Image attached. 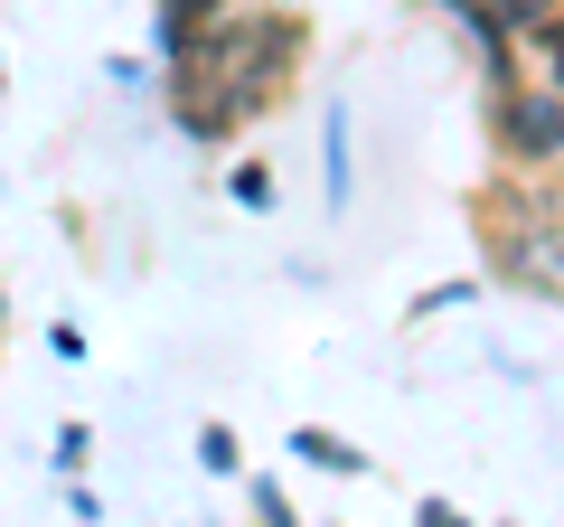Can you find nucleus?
<instances>
[{"instance_id": "nucleus-1", "label": "nucleus", "mask_w": 564, "mask_h": 527, "mask_svg": "<svg viewBox=\"0 0 564 527\" xmlns=\"http://www.w3.org/2000/svg\"><path fill=\"white\" fill-rule=\"evenodd\" d=\"M302 57H311V20L292 0H236L226 20H207L161 76V104L180 122V142L188 151L236 142L245 122H263L302 85Z\"/></svg>"}, {"instance_id": "nucleus-2", "label": "nucleus", "mask_w": 564, "mask_h": 527, "mask_svg": "<svg viewBox=\"0 0 564 527\" xmlns=\"http://www.w3.org/2000/svg\"><path fill=\"white\" fill-rule=\"evenodd\" d=\"M470 226H480L489 273H499L508 292H527V302H555V311H564V198L536 180V170L489 180L480 207H470Z\"/></svg>"}, {"instance_id": "nucleus-3", "label": "nucleus", "mask_w": 564, "mask_h": 527, "mask_svg": "<svg viewBox=\"0 0 564 527\" xmlns=\"http://www.w3.org/2000/svg\"><path fill=\"white\" fill-rule=\"evenodd\" d=\"M489 142H499L508 170L555 180V170H564V95H555V85H536V76L499 85V95H489Z\"/></svg>"}, {"instance_id": "nucleus-4", "label": "nucleus", "mask_w": 564, "mask_h": 527, "mask_svg": "<svg viewBox=\"0 0 564 527\" xmlns=\"http://www.w3.org/2000/svg\"><path fill=\"white\" fill-rule=\"evenodd\" d=\"M358 122H348V95L321 114V198H329V217H348L358 207V142H348Z\"/></svg>"}, {"instance_id": "nucleus-5", "label": "nucleus", "mask_w": 564, "mask_h": 527, "mask_svg": "<svg viewBox=\"0 0 564 527\" xmlns=\"http://www.w3.org/2000/svg\"><path fill=\"white\" fill-rule=\"evenodd\" d=\"M292 462L329 471V481H367V471H377L358 443H348V433H329V424H302V433H292Z\"/></svg>"}, {"instance_id": "nucleus-6", "label": "nucleus", "mask_w": 564, "mask_h": 527, "mask_svg": "<svg viewBox=\"0 0 564 527\" xmlns=\"http://www.w3.org/2000/svg\"><path fill=\"white\" fill-rule=\"evenodd\" d=\"M226 10H236V0H161V10H151V39H161V66L180 57V47L198 39L207 20H226Z\"/></svg>"}, {"instance_id": "nucleus-7", "label": "nucleus", "mask_w": 564, "mask_h": 527, "mask_svg": "<svg viewBox=\"0 0 564 527\" xmlns=\"http://www.w3.org/2000/svg\"><path fill=\"white\" fill-rule=\"evenodd\" d=\"M518 76H536V85H555V95H564V20L518 29Z\"/></svg>"}, {"instance_id": "nucleus-8", "label": "nucleus", "mask_w": 564, "mask_h": 527, "mask_svg": "<svg viewBox=\"0 0 564 527\" xmlns=\"http://www.w3.org/2000/svg\"><path fill=\"white\" fill-rule=\"evenodd\" d=\"M226 198H236V207H254V217H273V207H282L273 161H236V170H226Z\"/></svg>"}, {"instance_id": "nucleus-9", "label": "nucleus", "mask_w": 564, "mask_h": 527, "mask_svg": "<svg viewBox=\"0 0 564 527\" xmlns=\"http://www.w3.org/2000/svg\"><path fill=\"white\" fill-rule=\"evenodd\" d=\"M85 462H95V424H57V443H47V471H57V481H85Z\"/></svg>"}, {"instance_id": "nucleus-10", "label": "nucleus", "mask_w": 564, "mask_h": 527, "mask_svg": "<svg viewBox=\"0 0 564 527\" xmlns=\"http://www.w3.org/2000/svg\"><path fill=\"white\" fill-rule=\"evenodd\" d=\"M198 471H217V481H236V471H245L236 424H198Z\"/></svg>"}, {"instance_id": "nucleus-11", "label": "nucleus", "mask_w": 564, "mask_h": 527, "mask_svg": "<svg viewBox=\"0 0 564 527\" xmlns=\"http://www.w3.org/2000/svg\"><path fill=\"white\" fill-rule=\"evenodd\" d=\"M470 292H480V283H433V292H414V302H404V330H414V321H443V311H462Z\"/></svg>"}, {"instance_id": "nucleus-12", "label": "nucleus", "mask_w": 564, "mask_h": 527, "mask_svg": "<svg viewBox=\"0 0 564 527\" xmlns=\"http://www.w3.org/2000/svg\"><path fill=\"white\" fill-rule=\"evenodd\" d=\"M245 499H254V527H302V518H292V499H282V481H263V471H254Z\"/></svg>"}, {"instance_id": "nucleus-13", "label": "nucleus", "mask_w": 564, "mask_h": 527, "mask_svg": "<svg viewBox=\"0 0 564 527\" xmlns=\"http://www.w3.org/2000/svg\"><path fill=\"white\" fill-rule=\"evenodd\" d=\"M508 29H536V20H564V0H499Z\"/></svg>"}, {"instance_id": "nucleus-14", "label": "nucleus", "mask_w": 564, "mask_h": 527, "mask_svg": "<svg viewBox=\"0 0 564 527\" xmlns=\"http://www.w3.org/2000/svg\"><path fill=\"white\" fill-rule=\"evenodd\" d=\"M47 358L76 367V358H85V330H76V321H47Z\"/></svg>"}, {"instance_id": "nucleus-15", "label": "nucleus", "mask_w": 564, "mask_h": 527, "mask_svg": "<svg viewBox=\"0 0 564 527\" xmlns=\"http://www.w3.org/2000/svg\"><path fill=\"white\" fill-rule=\"evenodd\" d=\"M414 527H470V518H462L452 499H414Z\"/></svg>"}, {"instance_id": "nucleus-16", "label": "nucleus", "mask_w": 564, "mask_h": 527, "mask_svg": "<svg viewBox=\"0 0 564 527\" xmlns=\"http://www.w3.org/2000/svg\"><path fill=\"white\" fill-rule=\"evenodd\" d=\"M0 95H10V47H0Z\"/></svg>"}]
</instances>
